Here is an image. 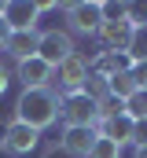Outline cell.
<instances>
[{"label": "cell", "mask_w": 147, "mask_h": 158, "mask_svg": "<svg viewBox=\"0 0 147 158\" xmlns=\"http://www.w3.org/2000/svg\"><path fill=\"white\" fill-rule=\"evenodd\" d=\"M59 99L63 96H55V88H22V96L15 103V121L44 132L59 118Z\"/></svg>", "instance_id": "cell-1"}, {"label": "cell", "mask_w": 147, "mask_h": 158, "mask_svg": "<svg viewBox=\"0 0 147 158\" xmlns=\"http://www.w3.org/2000/svg\"><path fill=\"white\" fill-rule=\"evenodd\" d=\"M59 118L66 125H88V129H96L99 125V99L88 96L85 88L81 92H66L59 99Z\"/></svg>", "instance_id": "cell-2"}, {"label": "cell", "mask_w": 147, "mask_h": 158, "mask_svg": "<svg viewBox=\"0 0 147 158\" xmlns=\"http://www.w3.org/2000/svg\"><path fill=\"white\" fill-rule=\"evenodd\" d=\"M88 74H92V63H88L81 52H74V55H66V59L55 66V81H52V85H59L63 96H66V92H81V88L88 85Z\"/></svg>", "instance_id": "cell-3"}, {"label": "cell", "mask_w": 147, "mask_h": 158, "mask_svg": "<svg viewBox=\"0 0 147 158\" xmlns=\"http://www.w3.org/2000/svg\"><path fill=\"white\" fill-rule=\"evenodd\" d=\"M66 22H70L74 33H81V37H96L99 26H103V4H99V0L70 4V7H66Z\"/></svg>", "instance_id": "cell-4"}, {"label": "cell", "mask_w": 147, "mask_h": 158, "mask_svg": "<svg viewBox=\"0 0 147 158\" xmlns=\"http://www.w3.org/2000/svg\"><path fill=\"white\" fill-rule=\"evenodd\" d=\"M77 48H74V40L66 30H44V33H37V59H44L52 70L66 59V55H74Z\"/></svg>", "instance_id": "cell-5"}, {"label": "cell", "mask_w": 147, "mask_h": 158, "mask_svg": "<svg viewBox=\"0 0 147 158\" xmlns=\"http://www.w3.org/2000/svg\"><path fill=\"white\" fill-rule=\"evenodd\" d=\"M37 143H40V132L30 129V125H22V121H7L4 132H0V147H4L7 155H19V158L37 151Z\"/></svg>", "instance_id": "cell-6"}, {"label": "cell", "mask_w": 147, "mask_h": 158, "mask_svg": "<svg viewBox=\"0 0 147 158\" xmlns=\"http://www.w3.org/2000/svg\"><path fill=\"white\" fill-rule=\"evenodd\" d=\"M132 22L129 19H118V22H103L99 26V44H103V52H129V40H132Z\"/></svg>", "instance_id": "cell-7"}, {"label": "cell", "mask_w": 147, "mask_h": 158, "mask_svg": "<svg viewBox=\"0 0 147 158\" xmlns=\"http://www.w3.org/2000/svg\"><path fill=\"white\" fill-rule=\"evenodd\" d=\"M96 136H99V132L88 129V125H66V129H63V151L74 155V158H88Z\"/></svg>", "instance_id": "cell-8"}, {"label": "cell", "mask_w": 147, "mask_h": 158, "mask_svg": "<svg viewBox=\"0 0 147 158\" xmlns=\"http://www.w3.org/2000/svg\"><path fill=\"white\" fill-rule=\"evenodd\" d=\"M19 81H22V88H52V81H55V70L44 63V59H26V63H19Z\"/></svg>", "instance_id": "cell-9"}, {"label": "cell", "mask_w": 147, "mask_h": 158, "mask_svg": "<svg viewBox=\"0 0 147 158\" xmlns=\"http://www.w3.org/2000/svg\"><path fill=\"white\" fill-rule=\"evenodd\" d=\"M37 15H40V7L30 0H7V7H4V22L11 30H37Z\"/></svg>", "instance_id": "cell-10"}, {"label": "cell", "mask_w": 147, "mask_h": 158, "mask_svg": "<svg viewBox=\"0 0 147 158\" xmlns=\"http://www.w3.org/2000/svg\"><path fill=\"white\" fill-rule=\"evenodd\" d=\"M4 52L15 59V63H26L37 55V30H11V37L4 44Z\"/></svg>", "instance_id": "cell-11"}, {"label": "cell", "mask_w": 147, "mask_h": 158, "mask_svg": "<svg viewBox=\"0 0 147 158\" xmlns=\"http://www.w3.org/2000/svg\"><path fill=\"white\" fill-rule=\"evenodd\" d=\"M96 132L99 136H107V140H114L118 147H125V143H132V118L129 114H118V118H107L96 125Z\"/></svg>", "instance_id": "cell-12"}, {"label": "cell", "mask_w": 147, "mask_h": 158, "mask_svg": "<svg viewBox=\"0 0 147 158\" xmlns=\"http://www.w3.org/2000/svg\"><path fill=\"white\" fill-rule=\"evenodd\" d=\"M129 70H132V59L125 52H103L92 63V74H99V77H118V74H129Z\"/></svg>", "instance_id": "cell-13"}, {"label": "cell", "mask_w": 147, "mask_h": 158, "mask_svg": "<svg viewBox=\"0 0 147 158\" xmlns=\"http://www.w3.org/2000/svg\"><path fill=\"white\" fill-rule=\"evenodd\" d=\"M132 92H136L132 70H129V74H118V77H107V96H114V99H129Z\"/></svg>", "instance_id": "cell-14"}, {"label": "cell", "mask_w": 147, "mask_h": 158, "mask_svg": "<svg viewBox=\"0 0 147 158\" xmlns=\"http://www.w3.org/2000/svg\"><path fill=\"white\" fill-rule=\"evenodd\" d=\"M125 55L132 59V66L136 63H147V26H136L132 30V40H129V52Z\"/></svg>", "instance_id": "cell-15"}, {"label": "cell", "mask_w": 147, "mask_h": 158, "mask_svg": "<svg viewBox=\"0 0 147 158\" xmlns=\"http://www.w3.org/2000/svg\"><path fill=\"white\" fill-rule=\"evenodd\" d=\"M125 114L132 121H140V118H147V88H136L129 99H125Z\"/></svg>", "instance_id": "cell-16"}, {"label": "cell", "mask_w": 147, "mask_h": 158, "mask_svg": "<svg viewBox=\"0 0 147 158\" xmlns=\"http://www.w3.org/2000/svg\"><path fill=\"white\" fill-rule=\"evenodd\" d=\"M88 158H121V147H118L114 140H107V136H96V143H92Z\"/></svg>", "instance_id": "cell-17"}, {"label": "cell", "mask_w": 147, "mask_h": 158, "mask_svg": "<svg viewBox=\"0 0 147 158\" xmlns=\"http://www.w3.org/2000/svg\"><path fill=\"white\" fill-rule=\"evenodd\" d=\"M118 114H125V99L103 96V99H99V121H107V118H118Z\"/></svg>", "instance_id": "cell-18"}, {"label": "cell", "mask_w": 147, "mask_h": 158, "mask_svg": "<svg viewBox=\"0 0 147 158\" xmlns=\"http://www.w3.org/2000/svg\"><path fill=\"white\" fill-rule=\"evenodd\" d=\"M132 147H147V118L132 121Z\"/></svg>", "instance_id": "cell-19"}, {"label": "cell", "mask_w": 147, "mask_h": 158, "mask_svg": "<svg viewBox=\"0 0 147 158\" xmlns=\"http://www.w3.org/2000/svg\"><path fill=\"white\" fill-rule=\"evenodd\" d=\"M132 81H136V88H147V63L132 66Z\"/></svg>", "instance_id": "cell-20"}, {"label": "cell", "mask_w": 147, "mask_h": 158, "mask_svg": "<svg viewBox=\"0 0 147 158\" xmlns=\"http://www.w3.org/2000/svg\"><path fill=\"white\" fill-rule=\"evenodd\" d=\"M7 85H11V74H7V66H4V63H0V96H4V92H7Z\"/></svg>", "instance_id": "cell-21"}, {"label": "cell", "mask_w": 147, "mask_h": 158, "mask_svg": "<svg viewBox=\"0 0 147 158\" xmlns=\"http://www.w3.org/2000/svg\"><path fill=\"white\" fill-rule=\"evenodd\" d=\"M7 37H11V26L0 19V52H4V44H7Z\"/></svg>", "instance_id": "cell-22"}, {"label": "cell", "mask_w": 147, "mask_h": 158, "mask_svg": "<svg viewBox=\"0 0 147 158\" xmlns=\"http://www.w3.org/2000/svg\"><path fill=\"white\" fill-rule=\"evenodd\" d=\"M132 158H147V147H136V155Z\"/></svg>", "instance_id": "cell-23"}, {"label": "cell", "mask_w": 147, "mask_h": 158, "mask_svg": "<svg viewBox=\"0 0 147 158\" xmlns=\"http://www.w3.org/2000/svg\"><path fill=\"white\" fill-rule=\"evenodd\" d=\"M4 7H7V0H0V19H4Z\"/></svg>", "instance_id": "cell-24"}]
</instances>
